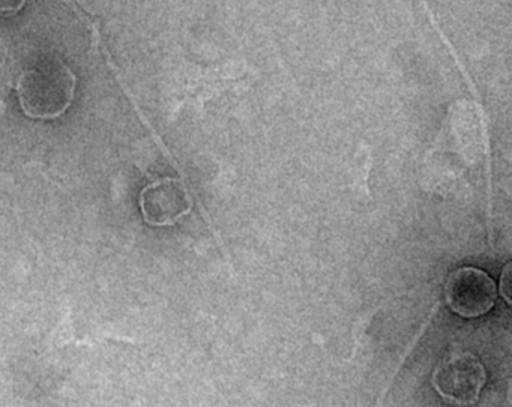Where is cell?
Masks as SVG:
<instances>
[{
    "label": "cell",
    "instance_id": "obj_1",
    "mask_svg": "<svg viewBox=\"0 0 512 407\" xmlns=\"http://www.w3.org/2000/svg\"><path fill=\"white\" fill-rule=\"evenodd\" d=\"M77 77L62 62L26 70L16 92L20 109L34 121H55L70 109L76 97Z\"/></svg>",
    "mask_w": 512,
    "mask_h": 407
},
{
    "label": "cell",
    "instance_id": "obj_2",
    "mask_svg": "<svg viewBox=\"0 0 512 407\" xmlns=\"http://www.w3.org/2000/svg\"><path fill=\"white\" fill-rule=\"evenodd\" d=\"M487 382L484 365L472 353L458 352L437 365L433 386L449 403L473 404Z\"/></svg>",
    "mask_w": 512,
    "mask_h": 407
},
{
    "label": "cell",
    "instance_id": "obj_3",
    "mask_svg": "<svg viewBox=\"0 0 512 407\" xmlns=\"http://www.w3.org/2000/svg\"><path fill=\"white\" fill-rule=\"evenodd\" d=\"M445 296L455 314L473 319L484 316L493 308L497 298L496 283L481 269L466 266L449 275Z\"/></svg>",
    "mask_w": 512,
    "mask_h": 407
},
{
    "label": "cell",
    "instance_id": "obj_4",
    "mask_svg": "<svg viewBox=\"0 0 512 407\" xmlns=\"http://www.w3.org/2000/svg\"><path fill=\"white\" fill-rule=\"evenodd\" d=\"M191 208L193 199L181 179H158L146 185L140 193L143 218L154 227L173 226L190 214Z\"/></svg>",
    "mask_w": 512,
    "mask_h": 407
},
{
    "label": "cell",
    "instance_id": "obj_5",
    "mask_svg": "<svg viewBox=\"0 0 512 407\" xmlns=\"http://www.w3.org/2000/svg\"><path fill=\"white\" fill-rule=\"evenodd\" d=\"M28 0H0V17L17 16Z\"/></svg>",
    "mask_w": 512,
    "mask_h": 407
},
{
    "label": "cell",
    "instance_id": "obj_6",
    "mask_svg": "<svg viewBox=\"0 0 512 407\" xmlns=\"http://www.w3.org/2000/svg\"><path fill=\"white\" fill-rule=\"evenodd\" d=\"M500 295L505 299L506 304H511V263H506L500 277Z\"/></svg>",
    "mask_w": 512,
    "mask_h": 407
}]
</instances>
